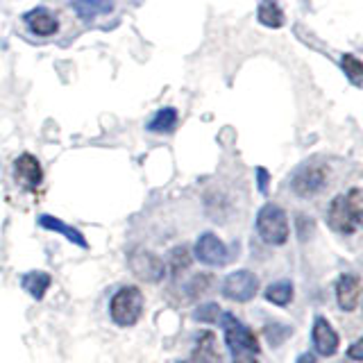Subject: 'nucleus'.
<instances>
[{
	"mask_svg": "<svg viewBox=\"0 0 363 363\" xmlns=\"http://www.w3.org/2000/svg\"><path fill=\"white\" fill-rule=\"evenodd\" d=\"M363 220V198L361 189L354 186L343 196H336L327 209V223L340 234H354Z\"/></svg>",
	"mask_w": 363,
	"mask_h": 363,
	"instance_id": "obj_1",
	"label": "nucleus"
},
{
	"mask_svg": "<svg viewBox=\"0 0 363 363\" xmlns=\"http://www.w3.org/2000/svg\"><path fill=\"white\" fill-rule=\"evenodd\" d=\"M257 234L261 236V241L268 245H284L289 241L291 225L289 216L279 204H264L257 213Z\"/></svg>",
	"mask_w": 363,
	"mask_h": 363,
	"instance_id": "obj_2",
	"label": "nucleus"
},
{
	"mask_svg": "<svg viewBox=\"0 0 363 363\" xmlns=\"http://www.w3.org/2000/svg\"><path fill=\"white\" fill-rule=\"evenodd\" d=\"M143 313V293L136 286H123L113 293L109 302V315L118 327H132Z\"/></svg>",
	"mask_w": 363,
	"mask_h": 363,
	"instance_id": "obj_3",
	"label": "nucleus"
},
{
	"mask_svg": "<svg viewBox=\"0 0 363 363\" xmlns=\"http://www.w3.org/2000/svg\"><path fill=\"white\" fill-rule=\"evenodd\" d=\"M220 325H223V334H225V345L232 352L234 357L241 354H257L259 352V340L255 332L250 327H245L234 313L225 311L220 313Z\"/></svg>",
	"mask_w": 363,
	"mask_h": 363,
	"instance_id": "obj_4",
	"label": "nucleus"
},
{
	"mask_svg": "<svg viewBox=\"0 0 363 363\" xmlns=\"http://www.w3.org/2000/svg\"><path fill=\"white\" fill-rule=\"evenodd\" d=\"M329 184V168L320 162H309L300 166L291 177V189L300 198H313Z\"/></svg>",
	"mask_w": 363,
	"mask_h": 363,
	"instance_id": "obj_5",
	"label": "nucleus"
},
{
	"mask_svg": "<svg viewBox=\"0 0 363 363\" xmlns=\"http://www.w3.org/2000/svg\"><path fill=\"white\" fill-rule=\"evenodd\" d=\"M223 295L227 300H234V302H250L257 298L259 293V279L252 270H236L230 272L225 279H223V286H220Z\"/></svg>",
	"mask_w": 363,
	"mask_h": 363,
	"instance_id": "obj_6",
	"label": "nucleus"
},
{
	"mask_svg": "<svg viewBox=\"0 0 363 363\" xmlns=\"http://www.w3.org/2000/svg\"><path fill=\"white\" fill-rule=\"evenodd\" d=\"M130 270L136 279L147 281V284H159L166 277V264L164 259H159L155 252H147V250H134L128 259Z\"/></svg>",
	"mask_w": 363,
	"mask_h": 363,
	"instance_id": "obj_7",
	"label": "nucleus"
},
{
	"mask_svg": "<svg viewBox=\"0 0 363 363\" xmlns=\"http://www.w3.org/2000/svg\"><path fill=\"white\" fill-rule=\"evenodd\" d=\"M14 179L21 189H26L30 193H37L41 182H43V168L39 164V159L30 155V152H23L21 157H16L14 162Z\"/></svg>",
	"mask_w": 363,
	"mask_h": 363,
	"instance_id": "obj_8",
	"label": "nucleus"
},
{
	"mask_svg": "<svg viewBox=\"0 0 363 363\" xmlns=\"http://www.w3.org/2000/svg\"><path fill=\"white\" fill-rule=\"evenodd\" d=\"M26 28L39 39H50L60 32V18H57L48 7H34L23 14Z\"/></svg>",
	"mask_w": 363,
	"mask_h": 363,
	"instance_id": "obj_9",
	"label": "nucleus"
},
{
	"mask_svg": "<svg viewBox=\"0 0 363 363\" xmlns=\"http://www.w3.org/2000/svg\"><path fill=\"white\" fill-rule=\"evenodd\" d=\"M196 257L207 266H225L227 259H230L227 245L213 232H204L196 241Z\"/></svg>",
	"mask_w": 363,
	"mask_h": 363,
	"instance_id": "obj_10",
	"label": "nucleus"
},
{
	"mask_svg": "<svg viewBox=\"0 0 363 363\" xmlns=\"http://www.w3.org/2000/svg\"><path fill=\"white\" fill-rule=\"evenodd\" d=\"M311 338H313V347L320 357H334L338 352V345H340V338H338V332L329 325L327 318L318 315L313 320V332H311Z\"/></svg>",
	"mask_w": 363,
	"mask_h": 363,
	"instance_id": "obj_11",
	"label": "nucleus"
},
{
	"mask_svg": "<svg viewBox=\"0 0 363 363\" xmlns=\"http://www.w3.org/2000/svg\"><path fill=\"white\" fill-rule=\"evenodd\" d=\"M336 300L343 311H354L361 300V279L359 275H340L336 284Z\"/></svg>",
	"mask_w": 363,
	"mask_h": 363,
	"instance_id": "obj_12",
	"label": "nucleus"
},
{
	"mask_svg": "<svg viewBox=\"0 0 363 363\" xmlns=\"http://www.w3.org/2000/svg\"><path fill=\"white\" fill-rule=\"evenodd\" d=\"M39 225L43 227V230H48V232H57V234L66 236L68 241L75 243L77 247H82V250L89 247V243H86V238H84L82 232L75 230V227H71V225H66V223L60 220V218H55V216H48V213L39 216Z\"/></svg>",
	"mask_w": 363,
	"mask_h": 363,
	"instance_id": "obj_13",
	"label": "nucleus"
},
{
	"mask_svg": "<svg viewBox=\"0 0 363 363\" xmlns=\"http://www.w3.org/2000/svg\"><path fill=\"white\" fill-rule=\"evenodd\" d=\"M50 284H52V277L48 275V272H43V270H32V272H26V275L21 277L23 291L30 293V298H34L37 302L45 298Z\"/></svg>",
	"mask_w": 363,
	"mask_h": 363,
	"instance_id": "obj_14",
	"label": "nucleus"
},
{
	"mask_svg": "<svg viewBox=\"0 0 363 363\" xmlns=\"http://www.w3.org/2000/svg\"><path fill=\"white\" fill-rule=\"evenodd\" d=\"M73 7H75V14L91 23L98 16H105L113 9V0H73Z\"/></svg>",
	"mask_w": 363,
	"mask_h": 363,
	"instance_id": "obj_15",
	"label": "nucleus"
},
{
	"mask_svg": "<svg viewBox=\"0 0 363 363\" xmlns=\"http://www.w3.org/2000/svg\"><path fill=\"white\" fill-rule=\"evenodd\" d=\"M266 300L275 306H289L293 302V295H295V289H293V281L289 279H279V281H272L270 286L266 289Z\"/></svg>",
	"mask_w": 363,
	"mask_h": 363,
	"instance_id": "obj_16",
	"label": "nucleus"
},
{
	"mask_svg": "<svg viewBox=\"0 0 363 363\" xmlns=\"http://www.w3.org/2000/svg\"><path fill=\"white\" fill-rule=\"evenodd\" d=\"M177 109L175 107H164L155 113V118L147 123V132H155V134H168L177 128Z\"/></svg>",
	"mask_w": 363,
	"mask_h": 363,
	"instance_id": "obj_17",
	"label": "nucleus"
},
{
	"mask_svg": "<svg viewBox=\"0 0 363 363\" xmlns=\"http://www.w3.org/2000/svg\"><path fill=\"white\" fill-rule=\"evenodd\" d=\"M257 18H259L261 26H266V28H281L284 26V11L279 9L277 3H272V0H266V3L259 5Z\"/></svg>",
	"mask_w": 363,
	"mask_h": 363,
	"instance_id": "obj_18",
	"label": "nucleus"
},
{
	"mask_svg": "<svg viewBox=\"0 0 363 363\" xmlns=\"http://www.w3.org/2000/svg\"><path fill=\"white\" fill-rule=\"evenodd\" d=\"M211 343H213V334H202L200 340H198V347L196 352L186 359V361H182V363H213L211 359Z\"/></svg>",
	"mask_w": 363,
	"mask_h": 363,
	"instance_id": "obj_19",
	"label": "nucleus"
},
{
	"mask_svg": "<svg viewBox=\"0 0 363 363\" xmlns=\"http://www.w3.org/2000/svg\"><path fill=\"white\" fill-rule=\"evenodd\" d=\"M168 266H170V270H173V275L179 277L182 272H184L191 266V250H189V245H177V247H173Z\"/></svg>",
	"mask_w": 363,
	"mask_h": 363,
	"instance_id": "obj_20",
	"label": "nucleus"
},
{
	"mask_svg": "<svg viewBox=\"0 0 363 363\" xmlns=\"http://www.w3.org/2000/svg\"><path fill=\"white\" fill-rule=\"evenodd\" d=\"M340 66H343V71L350 77V82L359 86L361 84V77H363V64H361L359 57L347 52V55L340 57Z\"/></svg>",
	"mask_w": 363,
	"mask_h": 363,
	"instance_id": "obj_21",
	"label": "nucleus"
},
{
	"mask_svg": "<svg viewBox=\"0 0 363 363\" xmlns=\"http://www.w3.org/2000/svg\"><path fill=\"white\" fill-rule=\"evenodd\" d=\"M211 281L213 277L207 275V272H202V275H196L189 284H186V293L191 300H200V295H204L209 289H211Z\"/></svg>",
	"mask_w": 363,
	"mask_h": 363,
	"instance_id": "obj_22",
	"label": "nucleus"
},
{
	"mask_svg": "<svg viewBox=\"0 0 363 363\" xmlns=\"http://www.w3.org/2000/svg\"><path fill=\"white\" fill-rule=\"evenodd\" d=\"M220 309H218V304H213V302H204L200 304V309H196V313H193V318L200 323H216L220 318Z\"/></svg>",
	"mask_w": 363,
	"mask_h": 363,
	"instance_id": "obj_23",
	"label": "nucleus"
},
{
	"mask_svg": "<svg viewBox=\"0 0 363 363\" xmlns=\"http://www.w3.org/2000/svg\"><path fill=\"white\" fill-rule=\"evenodd\" d=\"M257 177H259V191L266 193L268 191V170L266 168H257Z\"/></svg>",
	"mask_w": 363,
	"mask_h": 363,
	"instance_id": "obj_24",
	"label": "nucleus"
},
{
	"mask_svg": "<svg viewBox=\"0 0 363 363\" xmlns=\"http://www.w3.org/2000/svg\"><path fill=\"white\" fill-rule=\"evenodd\" d=\"M361 345H363L361 340H357V343L347 350V357H350L352 361H363V352H361Z\"/></svg>",
	"mask_w": 363,
	"mask_h": 363,
	"instance_id": "obj_25",
	"label": "nucleus"
},
{
	"mask_svg": "<svg viewBox=\"0 0 363 363\" xmlns=\"http://www.w3.org/2000/svg\"><path fill=\"white\" fill-rule=\"evenodd\" d=\"M304 218L306 216H300L298 223H300V238L302 241H306V225H304ZM309 230H313V220H309Z\"/></svg>",
	"mask_w": 363,
	"mask_h": 363,
	"instance_id": "obj_26",
	"label": "nucleus"
},
{
	"mask_svg": "<svg viewBox=\"0 0 363 363\" xmlns=\"http://www.w3.org/2000/svg\"><path fill=\"white\" fill-rule=\"evenodd\" d=\"M234 363H259V361H257L255 357H243V354H241L238 359H234Z\"/></svg>",
	"mask_w": 363,
	"mask_h": 363,
	"instance_id": "obj_27",
	"label": "nucleus"
},
{
	"mask_svg": "<svg viewBox=\"0 0 363 363\" xmlns=\"http://www.w3.org/2000/svg\"><path fill=\"white\" fill-rule=\"evenodd\" d=\"M298 363H315V359H313V354H302V359Z\"/></svg>",
	"mask_w": 363,
	"mask_h": 363,
	"instance_id": "obj_28",
	"label": "nucleus"
}]
</instances>
